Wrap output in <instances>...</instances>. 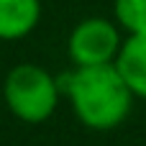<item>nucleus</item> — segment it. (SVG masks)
<instances>
[{
  "mask_svg": "<svg viewBox=\"0 0 146 146\" xmlns=\"http://www.w3.org/2000/svg\"><path fill=\"white\" fill-rule=\"evenodd\" d=\"M62 95L69 100L77 121L92 131L118 128L133 103V92L115 64L74 67L59 77Z\"/></svg>",
  "mask_w": 146,
  "mask_h": 146,
  "instance_id": "obj_1",
  "label": "nucleus"
},
{
  "mask_svg": "<svg viewBox=\"0 0 146 146\" xmlns=\"http://www.w3.org/2000/svg\"><path fill=\"white\" fill-rule=\"evenodd\" d=\"M3 98L8 110L23 123H44L54 115L62 87L59 80L51 77L38 64H15L3 82Z\"/></svg>",
  "mask_w": 146,
  "mask_h": 146,
  "instance_id": "obj_2",
  "label": "nucleus"
},
{
  "mask_svg": "<svg viewBox=\"0 0 146 146\" xmlns=\"http://www.w3.org/2000/svg\"><path fill=\"white\" fill-rule=\"evenodd\" d=\"M121 26L108 18H85L80 21L67 41V51L74 67H100L115 64L123 46Z\"/></svg>",
  "mask_w": 146,
  "mask_h": 146,
  "instance_id": "obj_3",
  "label": "nucleus"
},
{
  "mask_svg": "<svg viewBox=\"0 0 146 146\" xmlns=\"http://www.w3.org/2000/svg\"><path fill=\"white\" fill-rule=\"evenodd\" d=\"M41 21L38 0H0V38L15 41L28 36Z\"/></svg>",
  "mask_w": 146,
  "mask_h": 146,
  "instance_id": "obj_4",
  "label": "nucleus"
},
{
  "mask_svg": "<svg viewBox=\"0 0 146 146\" xmlns=\"http://www.w3.org/2000/svg\"><path fill=\"white\" fill-rule=\"evenodd\" d=\"M115 67L123 74V80L128 82L131 92L146 100V31L126 36L121 54L115 59Z\"/></svg>",
  "mask_w": 146,
  "mask_h": 146,
  "instance_id": "obj_5",
  "label": "nucleus"
},
{
  "mask_svg": "<svg viewBox=\"0 0 146 146\" xmlns=\"http://www.w3.org/2000/svg\"><path fill=\"white\" fill-rule=\"evenodd\" d=\"M113 13L126 36L146 31V0H113Z\"/></svg>",
  "mask_w": 146,
  "mask_h": 146,
  "instance_id": "obj_6",
  "label": "nucleus"
}]
</instances>
